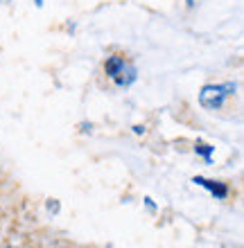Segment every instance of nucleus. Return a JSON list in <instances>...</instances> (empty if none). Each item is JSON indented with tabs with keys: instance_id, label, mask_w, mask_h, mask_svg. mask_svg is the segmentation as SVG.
<instances>
[{
	"instance_id": "obj_1",
	"label": "nucleus",
	"mask_w": 244,
	"mask_h": 248,
	"mask_svg": "<svg viewBox=\"0 0 244 248\" xmlns=\"http://www.w3.org/2000/svg\"><path fill=\"white\" fill-rule=\"evenodd\" d=\"M104 70L118 86H129L133 79H136V68H133L129 61L122 59V57H111V59H106Z\"/></svg>"
},
{
	"instance_id": "obj_2",
	"label": "nucleus",
	"mask_w": 244,
	"mask_h": 248,
	"mask_svg": "<svg viewBox=\"0 0 244 248\" xmlns=\"http://www.w3.org/2000/svg\"><path fill=\"white\" fill-rule=\"evenodd\" d=\"M235 91V86L233 84H226V86H204L201 93H199V104L204 106V108H219V106L224 104V99Z\"/></svg>"
},
{
	"instance_id": "obj_3",
	"label": "nucleus",
	"mask_w": 244,
	"mask_h": 248,
	"mask_svg": "<svg viewBox=\"0 0 244 248\" xmlns=\"http://www.w3.org/2000/svg\"><path fill=\"white\" fill-rule=\"evenodd\" d=\"M195 183H199V185H204V187H208L212 194H217L219 199H224V196H226V187H224V185L212 183V181H206V178H195Z\"/></svg>"
},
{
	"instance_id": "obj_4",
	"label": "nucleus",
	"mask_w": 244,
	"mask_h": 248,
	"mask_svg": "<svg viewBox=\"0 0 244 248\" xmlns=\"http://www.w3.org/2000/svg\"><path fill=\"white\" fill-rule=\"evenodd\" d=\"M197 151H199V154H204V156L206 158H208V156H211V147H206V144H199V147H197Z\"/></svg>"
},
{
	"instance_id": "obj_5",
	"label": "nucleus",
	"mask_w": 244,
	"mask_h": 248,
	"mask_svg": "<svg viewBox=\"0 0 244 248\" xmlns=\"http://www.w3.org/2000/svg\"><path fill=\"white\" fill-rule=\"evenodd\" d=\"M5 248H18V246H5Z\"/></svg>"
}]
</instances>
